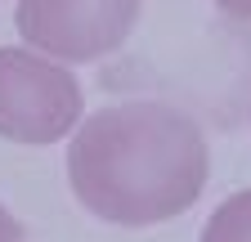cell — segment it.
I'll return each instance as SVG.
<instances>
[{
  "label": "cell",
  "mask_w": 251,
  "mask_h": 242,
  "mask_svg": "<svg viewBox=\"0 0 251 242\" xmlns=\"http://www.w3.org/2000/svg\"><path fill=\"white\" fill-rule=\"evenodd\" d=\"M211 157L193 117L162 99L99 108L68 144L76 202L108 224L144 229L175 220L206 189Z\"/></svg>",
  "instance_id": "cell-1"
},
{
  "label": "cell",
  "mask_w": 251,
  "mask_h": 242,
  "mask_svg": "<svg viewBox=\"0 0 251 242\" xmlns=\"http://www.w3.org/2000/svg\"><path fill=\"white\" fill-rule=\"evenodd\" d=\"M81 81L68 63L0 45V139L58 144L81 126Z\"/></svg>",
  "instance_id": "cell-2"
},
{
  "label": "cell",
  "mask_w": 251,
  "mask_h": 242,
  "mask_svg": "<svg viewBox=\"0 0 251 242\" xmlns=\"http://www.w3.org/2000/svg\"><path fill=\"white\" fill-rule=\"evenodd\" d=\"M144 0H18V36L58 63H94L126 45Z\"/></svg>",
  "instance_id": "cell-3"
},
{
  "label": "cell",
  "mask_w": 251,
  "mask_h": 242,
  "mask_svg": "<svg viewBox=\"0 0 251 242\" xmlns=\"http://www.w3.org/2000/svg\"><path fill=\"white\" fill-rule=\"evenodd\" d=\"M202 242H251V189L225 197L202 229Z\"/></svg>",
  "instance_id": "cell-4"
},
{
  "label": "cell",
  "mask_w": 251,
  "mask_h": 242,
  "mask_svg": "<svg viewBox=\"0 0 251 242\" xmlns=\"http://www.w3.org/2000/svg\"><path fill=\"white\" fill-rule=\"evenodd\" d=\"M0 242H23V224L9 216V206L0 202Z\"/></svg>",
  "instance_id": "cell-5"
},
{
  "label": "cell",
  "mask_w": 251,
  "mask_h": 242,
  "mask_svg": "<svg viewBox=\"0 0 251 242\" xmlns=\"http://www.w3.org/2000/svg\"><path fill=\"white\" fill-rule=\"evenodd\" d=\"M225 14H233V18H251V0H215Z\"/></svg>",
  "instance_id": "cell-6"
}]
</instances>
